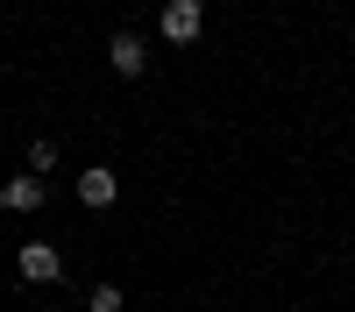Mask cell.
<instances>
[{"label":"cell","mask_w":355,"mask_h":312,"mask_svg":"<svg viewBox=\"0 0 355 312\" xmlns=\"http://www.w3.org/2000/svg\"><path fill=\"white\" fill-rule=\"evenodd\" d=\"M85 305H93V312H121L128 298H121V291H114V284H93V291H85Z\"/></svg>","instance_id":"52a82bcc"},{"label":"cell","mask_w":355,"mask_h":312,"mask_svg":"<svg viewBox=\"0 0 355 312\" xmlns=\"http://www.w3.org/2000/svg\"><path fill=\"white\" fill-rule=\"evenodd\" d=\"M107 64H114V71H121V78H142V64H150V50H142V43L128 36V28H121V36H114V43H107Z\"/></svg>","instance_id":"5b68a950"},{"label":"cell","mask_w":355,"mask_h":312,"mask_svg":"<svg viewBox=\"0 0 355 312\" xmlns=\"http://www.w3.org/2000/svg\"><path fill=\"white\" fill-rule=\"evenodd\" d=\"M0 213H8V199H0Z\"/></svg>","instance_id":"ba28073f"},{"label":"cell","mask_w":355,"mask_h":312,"mask_svg":"<svg viewBox=\"0 0 355 312\" xmlns=\"http://www.w3.org/2000/svg\"><path fill=\"white\" fill-rule=\"evenodd\" d=\"M28 170H36V178H43V170H57V142H50V135L28 142Z\"/></svg>","instance_id":"8992f818"},{"label":"cell","mask_w":355,"mask_h":312,"mask_svg":"<svg viewBox=\"0 0 355 312\" xmlns=\"http://www.w3.org/2000/svg\"><path fill=\"white\" fill-rule=\"evenodd\" d=\"M15 270H21L28 284H57V277H64V263H57V248H50V241H28V248L15 255Z\"/></svg>","instance_id":"277c9868"},{"label":"cell","mask_w":355,"mask_h":312,"mask_svg":"<svg viewBox=\"0 0 355 312\" xmlns=\"http://www.w3.org/2000/svg\"><path fill=\"white\" fill-rule=\"evenodd\" d=\"M0 199H8V213H36L50 192H43L36 170H15V178H0Z\"/></svg>","instance_id":"3957f363"},{"label":"cell","mask_w":355,"mask_h":312,"mask_svg":"<svg viewBox=\"0 0 355 312\" xmlns=\"http://www.w3.org/2000/svg\"><path fill=\"white\" fill-rule=\"evenodd\" d=\"M157 28H164V43H199L206 36V8H199V0H164Z\"/></svg>","instance_id":"6da1fadb"},{"label":"cell","mask_w":355,"mask_h":312,"mask_svg":"<svg viewBox=\"0 0 355 312\" xmlns=\"http://www.w3.org/2000/svg\"><path fill=\"white\" fill-rule=\"evenodd\" d=\"M114 199H121V178H114L107 163H85V170H78V206H93V213H107Z\"/></svg>","instance_id":"7a4b0ae2"}]
</instances>
